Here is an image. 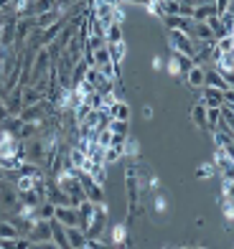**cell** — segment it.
Masks as SVG:
<instances>
[{
    "mask_svg": "<svg viewBox=\"0 0 234 249\" xmlns=\"http://www.w3.org/2000/svg\"><path fill=\"white\" fill-rule=\"evenodd\" d=\"M76 180L82 183V191H84V198H89L92 203H107V194H105V186L97 183V180L89 176L87 171H74Z\"/></svg>",
    "mask_w": 234,
    "mask_h": 249,
    "instance_id": "6da1fadb",
    "label": "cell"
},
{
    "mask_svg": "<svg viewBox=\"0 0 234 249\" xmlns=\"http://www.w3.org/2000/svg\"><path fill=\"white\" fill-rule=\"evenodd\" d=\"M163 66H165V71H168V76L183 79V74L194 66V59H188V56L178 53V51H171V53H168V61H165Z\"/></svg>",
    "mask_w": 234,
    "mask_h": 249,
    "instance_id": "7a4b0ae2",
    "label": "cell"
},
{
    "mask_svg": "<svg viewBox=\"0 0 234 249\" xmlns=\"http://www.w3.org/2000/svg\"><path fill=\"white\" fill-rule=\"evenodd\" d=\"M168 49L194 59V38L183 31H168Z\"/></svg>",
    "mask_w": 234,
    "mask_h": 249,
    "instance_id": "3957f363",
    "label": "cell"
},
{
    "mask_svg": "<svg viewBox=\"0 0 234 249\" xmlns=\"http://www.w3.org/2000/svg\"><path fill=\"white\" fill-rule=\"evenodd\" d=\"M20 206V194L16 186H5L0 183V213H13Z\"/></svg>",
    "mask_w": 234,
    "mask_h": 249,
    "instance_id": "277c9868",
    "label": "cell"
},
{
    "mask_svg": "<svg viewBox=\"0 0 234 249\" xmlns=\"http://www.w3.org/2000/svg\"><path fill=\"white\" fill-rule=\"evenodd\" d=\"M224 92H227V89L201 87V89H198V99L196 102H204L206 107H221V105H224Z\"/></svg>",
    "mask_w": 234,
    "mask_h": 249,
    "instance_id": "5b68a950",
    "label": "cell"
},
{
    "mask_svg": "<svg viewBox=\"0 0 234 249\" xmlns=\"http://www.w3.org/2000/svg\"><path fill=\"white\" fill-rule=\"evenodd\" d=\"M54 219L61 221L64 226H79V213H76V206H69V203L56 206V211H54Z\"/></svg>",
    "mask_w": 234,
    "mask_h": 249,
    "instance_id": "8992f818",
    "label": "cell"
},
{
    "mask_svg": "<svg viewBox=\"0 0 234 249\" xmlns=\"http://www.w3.org/2000/svg\"><path fill=\"white\" fill-rule=\"evenodd\" d=\"M204 87H216V89H232V84L221 76L214 66L204 64Z\"/></svg>",
    "mask_w": 234,
    "mask_h": 249,
    "instance_id": "52a82bcc",
    "label": "cell"
},
{
    "mask_svg": "<svg viewBox=\"0 0 234 249\" xmlns=\"http://www.w3.org/2000/svg\"><path fill=\"white\" fill-rule=\"evenodd\" d=\"M49 226H51V244L59 249H69V244H66V226L56 219H49Z\"/></svg>",
    "mask_w": 234,
    "mask_h": 249,
    "instance_id": "ba28073f",
    "label": "cell"
},
{
    "mask_svg": "<svg viewBox=\"0 0 234 249\" xmlns=\"http://www.w3.org/2000/svg\"><path fill=\"white\" fill-rule=\"evenodd\" d=\"M105 242H112V244H120V247L130 244V239H127V226L122 224V221H117L109 231H105Z\"/></svg>",
    "mask_w": 234,
    "mask_h": 249,
    "instance_id": "9c48e42d",
    "label": "cell"
},
{
    "mask_svg": "<svg viewBox=\"0 0 234 249\" xmlns=\"http://www.w3.org/2000/svg\"><path fill=\"white\" fill-rule=\"evenodd\" d=\"M66 244H69V249H84L87 234L82 226H66Z\"/></svg>",
    "mask_w": 234,
    "mask_h": 249,
    "instance_id": "30bf717a",
    "label": "cell"
},
{
    "mask_svg": "<svg viewBox=\"0 0 234 249\" xmlns=\"http://www.w3.org/2000/svg\"><path fill=\"white\" fill-rule=\"evenodd\" d=\"M188 89H201L204 87V64H194L191 69L183 74Z\"/></svg>",
    "mask_w": 234,
    "mask_h": 249,
    "instance_id": "8fae6325",
    "label": "cell"
},
{
    "mask_svg": "<svg viewBox=\"0 0 234 249\" xmlns=\"http://www.w3.org/2000/svg\"><path fill=\"white\" fill-rule=\"evenodd\" d=\"M107 112H109V117H112V120H130V105L125 99H120V97L115 102H109Z\"/></svg>",
    "mask_w": 234,
    "mask_h": 249,
    "instance_id": "7c38bea8",
    "label": "cell"
},
{
    "mask_svg": "<svg viewBox=\"0 0 234 249\" xmlns=\"http://www.w3.org/2000/svg\"><path fill=\"white\" fill-rule=\"evenodd\" d=\"M56 20H64V18H61V10L51 8V10H46V13L33 16V26H36V28H49L51 23H56Z\"/></svg>",
    "mask_w": 234,
    "mask_h": 249,
    "instance_id": "4fadbf2b",
    "label": "cell"
},
{
    "mask_svg": "<svg viewBox=\"0 0 234 249\" xmlns=\"http://www.w3.org/2000/svg\"><path fill=\"white\" fill-rule=\"evenodd\" d=\"M188 117H191V122L196 124L198 130L209 132V130H206V105H204V102H196V105L188 109Z\"/></svg>",
    "mask_w": 234,
    "mask_h": 249,
    "instance_id": "5bb4252c",
    "label": "cell"
},
{
    "mask_svg": "<svg viewBox=\"0 0 234 249\" xmlns=\"http://www.w3.org/2000/svg\"><path fill=\"white\" fill-rule=\"evenodd\" d=\"M163 26L168 31H183L188 33V26H191V18H183V16H163Z\"/></svg>",
    "mask_w": 234,
    "mask_h": 249,
    "instance_id": "9a60e30c",
    "label": "cell"
},
{
    "mask_svg": "<svg viewBox=\"0 0 234 249\" xmlns=\"http://www.w3.org/2000/svg\"><path fill=\"white\" fill-rule=\"evenodd\" d=\"M41 99H43V94L33 84H20V102H23V107H31Z\"/></svg>",
    "mask_w": 234,
    "mask_h": 249,
    "instance_id": "2e32d148",
    "label": "cell"
},
{
    "mask_svg": "<svg viewBox=\"0 0 234 249\" xmlns=\"http://www.w3.org/2000/svg\"><path fill=\"white\" fill-rule=\"evenodd\" d=\"M107 51H109V59H112L117 66H122V61L127 59V43H125V41L107 43Z\"/></svg>",
    "mask_w": 234,
    "mask_h": 249,
    "instance_id": "e0dca14e",
    "label": "cell"
},
{
    "mask_svg": "<svg viewBox=\"0 0 234 249\" xmlns=\"http://www.w3.org/2000/svg\"><path fill=\"white\" fill-rule=\"evenodd\" d=\"M105 41L107 43H117V41H125V26L112 20L107 28H105Z\"/></svg>",
    "mask_w": 234,
    "mask_h": 249,
    "instance_id": "ac0fdd59",
    "label": "cell"
},
{
    "mask_svg": "<svg viewBox=\"0 0 234 249\" xmlns=\"http://www.w3.org/2000/svg\"><path fill=\"white\" fill-rule=\"evenodd\" d=\"M211 16H216L214 3H198V5H194V10H191V20H209Z\"/></svg>",
    "mask_w": 234,
    "mask_h": 249,
    "instance_id": "d6986e66",
    "label": "cell"
},
{
    "mask_svg": "<svg viewBox=\"0 0 234 249\" xmlns=\"http://www.w3.org/2000/svg\"><path fill=\"white\" fill-rule=\"evenodd\" d=\"M16 236H20V231H18V226L10 221L8 216H3L0 219V239H8V242H13Z\"/></svg>",
    "mask_w": 234,
    "mask_h": 249,
    "instance_id": "ffe728a7",
    "label": "cell"
},
{
    "mask_svg": "<svg viewBox=\"0 0 234 249\" xmlns=\"http://www.w3.org/2000/svg\"><path fill=\"white\" fill-rule=\"evenodd\" d=\"M214 49H216L219 53H234V36H232V33L219 36V38L214 41Z\"/></svg>",
    "mask_w": 234,
    "mask_h": 249,
    "instance_id": "44dd1931",
    "label": "cell"
},
{
    "mask_svg": "<svg viewBox=\"0 0 234 249\" xmlns=\"http://www.w3.org/2000/svg\"><path fill=\"white\" fill-rule=\"evenodd\" d=\"M107 130L112 135H127L130 132V120H112V117H109Z\"/></svg>",
    "mask_w": 234,
    "mask_h": 249,
    "instance_id": "7402d4cb",
    "label": "cell"
},
{
    "mask_svg": "<svg viewBox=\"0 0 234 249\" xmlns=\"http://www.w3.org/2000/svg\"><path fill=\"white\" fill-rule=\"evenodd\" d=\"M211 135H214V145L216 148H232V132H221V130H211Z\"/></svg>",
    "mask_w": 234,
    "mask_h": 249,
    "instance_id": "603a6c76",
    "label": "cell"
},
{
    "mask_svg": "<svg viewBox=\"0 0 234 249\" xmlns=\"http://www.w3.org/2000/svg\"><path fill=\"white\" fill-rule=\"evenodd\" d=\"M38 219H43V221H49V219H54V211H56V206H54V203L51 201H46V198H43L41 203H38Z\"/></svg>",
    "mask_w": 234,
    "mask_h": 249,
    "instance_id": "cb8c5ba5",
    "label": "cell"
},
{
    "mask_svg": "<svg viewBox=\"0 0 234 249\" xmlns=\"http://www.w3.org/2000/svg\"><path fill=\"white\" fill-rule=\"evenodd\" d=\"M216 173H219V171H216V165H214V163H204V165H198L196 178H198V180H206V178L216 176Z\"/></svg>",
    "mask_w": 234,
    "mask_h": 249,
    "instance_id": "d4e9b609",
    "label": "cell"
},
{
    "mask_svg": "<svg viewBox=\"0 0 234 249\" xmlns=\"http://www.w3.org/2000/svg\"><path fill=\"white\" fill-rule=\"evenodd\" d=\"M214 8H216V16L224 13V10L232 8V0H214Z\"/></svg>",
    "mask_w": 234,
    "mask_h": 249,
    "instance_id": "484cf974",
    "label": "cell"
},
{
    "mask_svg": "<svg viewBox=\"0 0 234 249\" xmlns=\"http://www.w3.org/2000/svg\"><path fill=\"white\" fill-rule=\"evenodd\" d=\"M165 206H168V203H165V198H163V196L155 198V211H165Z\"/></svg>",
    "mask_w": 234,
    "mask_h": 249,
    "instance_id": "4316f807",
    "label": "cell"
},
{
    "mask_svg": "<svg viewBox=\"0 0 234 249\" xmlns=\"http://www.w3.org/2000/svg\"><path fill=\"white\" fill-rule=\"evenodd\" d=\"M153 115H155V112H153V107H143V117H145V120H153Z\"/></svg>",
    "mask_w": 234,
    "mask_h": 249,
    "instance_id": "83f0119b",
    "label": "cell"
},
{
    "mask_svg": "<svg viewBox=\"0 0 234 249\" xmlns=\"http://www.w3.org/2000/svg\"><path fill=\"white\" fill-rule=\"evenodd\" d=\"M153 69H163V59H161V56H153Z\"/></svg>",
    "mask_w": 234,
    "mask_h": 249,
    "instance_id": "f1b7e54d",
    "label": "cell"
},
{
    "mask_svg": "<svg viewBox=\"0 0 234 249\" xmlns=\"http://www.w3.org/2000/svg\"><path fill=\"white\" fill-rule=\"evenodd\" d=\"M0 10H10V0H0Z\"/></svg>",
    "mask_w": 234,
    "mask_h": 249,
    "instance_id": "f546056e",
    "label": "cell"
},
{
    "mask_svg": "<svg viewBox=\"0 0 234 249\" xmlns=\"http://www.w3.org/2000/svg\"><path fill=\"white\" fill-rule=\"evenodd\" d=\"M5 176H8V173H5V168L0 165V183H3V180H5Z\"/></svg>",
    "mask_w": 234,
    "mask_h": 249,
    "instance_id": "4dcf8cb0",
    "label": "cell"
}]
</instances>
